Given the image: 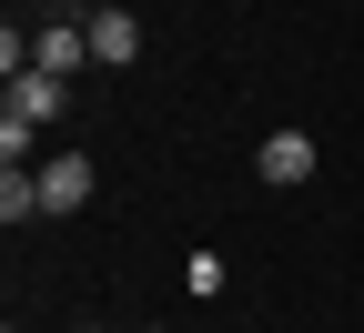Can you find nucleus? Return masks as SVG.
<instances>
[{"label":"nucleus","mask_w":364,"mask_h":333,"mask_svg":"<svg viewBox=\"0 0 364 333\" xmlns=\"http://www.w3.org/2000/svg\"><path fill=\"white\" fill-rule=\"evenodd\" d=\"M91 61V21H41V40H31V71H51V81H71Z\"/></svg>","instance_id":"1"},{"label":"nucleus","mask_w":364,"mask_h":333,"mask_svg":"<svg viewBox=\"0 0 364 333\" xmlns=\"http://www.w3.org/2000/svg\"><path fill=\"white\" fill-rule=\"evenodd\" d=\"M61 102H71V81H51V71H21L11 91H0V111L31 121V131H41V121H61Z\"/></svg>","instance_id":"2"},{"label":"nucleus","mask_w":364,"mask_h":333,"mask_svg":"<svg viewBox=\"0 0 364 333\" xmlns=\"http://www.w3.org/2000/svg\"><path fill=\"white\" fill-rule=\"evenodd\" d=\"M91 61H102V71L142 61V21H132V11H91Z\"/></svg>","instance_id":"3"},{"label":"nucleus","mask_w":364,"mask_h":333,"mask_svg":"<svg viewBox=\"0 0 364 333\" xmlns=\"http://www.w3.org/2000/svg\"><path fill=\"white\" fill-rule=\"evenodd\" d=\"M91 202V162L61 152V162H41V212H81Z\"/></svg>","instance_id":"4"},{"label":"nucleus","mask_w":364,"mask_h":333,"mask_svg":"<svg viewBox=\"0 0 364 333\" xmlns=\"http://www.w3.org/2000/svg\"><path fill=\"white\" fill-rule=\"evenodd\" d=\"M263 182H273V192L314 182V141H304V131H273V141H263Z\"/></svg>","instance_id":"5"},{"label":"nucleus","mask_w":364,"mask_h":333,"mask_svg":"<svg viewBox=\"0 0 364 333\" xmlns=\"http://www.w3.org/2000/svg\"><path fill=\"white\" fill-rule=\"evenodd\" d=\"M41 212V162L31 172H0V222H31Z\"/></svg>","instance_id":"6"},{"label":"nucleus","mask_w":364,"mask_h":333,"mask_svg":"<svg viewBox=\"0 0 364 333\" xmlns=\"http://www.w3.org/2000/svg\"><path fill=\"white\" fill-rule=\"evenodd\" d=\"M182 283H193V293L213 303V293H223V253H193V263H182Z\"/></svg>","instance_id":"7"},{"label":"nucleus","mask_w":364,"mask_h":333,"mask_svg":"<svg viewBox=\"0 0 364 333\" xmlns=\"http://www.w3.org/2000/svg\"><path fill=\"white\" fill-rule=\"evenodd\" d=\"M91 333H102V323H91Z\"/></svg>","instance_id":"8"}]
</instances>
